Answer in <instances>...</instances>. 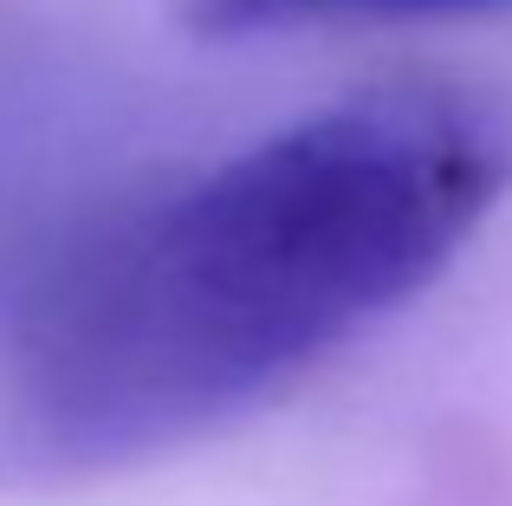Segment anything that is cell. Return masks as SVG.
<instances>
[{"label":"cell","instance_id":"cell-1","mask_svg":"<svg viewBox=\"0 0 512 506\" xmlns=\"http://www.w3.org/2000/svg\"><path fill=\"white\" fill-rule=\"evenodd\" d=\"M512 189V111L383 85L111 208L0 312V461L104 474L279 396L402 312Z\"/></svg>","mask_w":512,"mask_h":506},{"label":"cell","instance_id":"cell-2","mask_svg":"<svg viewBox=\"0 0 512 506\" xmlns=\"http://www.w3.org/2000/svg\"><path fill=\"white\" fill-rule=\"evenodd\" d=\"M512 0H188L208 33H286V26H376V20H461Z\"/></svg>","mask_w":512,"mask_h":506}]
</instances>
